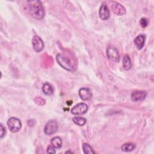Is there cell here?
<instances>
[{
	"instance_id": "1",
	"label": "cell",
	"mask_w": 154,
	"mask_h": 154,
	"mask_svg": "<svg viewBox=\"0 0 154 154\" xmlns=\"http://www.w3.org/2000/svg\"><path fill=\"white\" fill-rule=\"evenodd\" d=\"M26 9L29 15L36 20L42 19L45 15L44 7L40 1H26Z\"/></svg>"
},
{
	"instance_id": "2",
	"label": "cell",
	"mask_w": 154,
	"mask_h": 154,
	"mask_svg": "<svg viewBox=\"0 0 154 154\" xmlns=\"http://www.w3.org/2000/svg\"><path fill=\"white\" fill-rule=\"evenodd\" d=\"M56 60L61 67L68 71L73 72L76 68V63L71 58L64 54H58L56 56Z\"/></svg>"
},
{
	"instance_id": "3",
	"label": "cell",
	"mask_w": 154,
	"mask_h": 154,
	"mask_svg": "<svg viewBox=\"0 0 154 154\" xmlns=\"http://www.w3.org/2000/svg\"><path fill=\"white\" fill-rule=\"evenodd\" d=\"M7 123L10 131L13 133L17 132L22 128V123L20 120L16 117L10 118Z\"/></svg>"
},
{
	"instance_id": "4",
	"label": "cell",
	"mask_w": 154,
	"mask_h": 154,
	"mask_svg": "<svg viewBox=\"0 0 154 154\" xmlns=\"http://www.w3.org/2000/svg\"><path fill=\"white\" fill-rule=\"evenodd\" d=\"M58 128V123L56 120H51L46 123L44 128V132L46 135H52L55 134Z\"/></svg>"
},
{
	"instance_id": "5",
	"label": "cell",
	"mask_w": 154,
	"mask_h": 154,
	"mask_svg": "<svg viewBox=\"0 0 154 154\" xmlns=\"http://www.w3.org/2000/svg\"><path fill=\"white\" fill-rule=\"evenodd\" d=\"M109 3L112 11L116 15L123 16L126 13V9L120 3L114 1H109Z\"/></svg>"
},
{
	"instance_id": "6",
	"label": "cell",
	"mask_w": 154,
	"mask_h": 154,
	"mask_svg": "<svg viewBox=\"0 0 154 154\" xmlns=\"http://www.w3.org/2000/svg\"><path fill=\"white\" fill-rule=\"evenodd\" d=\"M106 55L109 60L114 62H119L120 60V56L117 49L112 46H109L106 49Z\"/></svg>"
},
{
	"instance_id": "7",
	"label": "cell",
	"mask_w": 154,
	"mask_h": 154,
	"mask_svg": "<svg viewBox=\"0 0 154 154\" xmlns=\"http://www.w3.org/2000/svg\"><path fill=\"white\" fill-rule=\"evenodd\" d=\"M88 106L85 103H79L75 105L71 109V112L74 115H82L87 112Z\"/></svg>"
},
{
	"instance_id": "8",
	"label": "cell",
	"mask_w": 154,
	"mask_h": 154,
	"mask_svg": "<svg viewBox=\"0 0 154 154\" xmlns=\"http://www.w3.org/2000/svg\"><path fill=\"white\" fill-rule=\"evenodd\" d=\"M99 17L102 20H107L110 16V11L108 7L105 2H103L100 7L99 11Z\"/></svg>"
},
{
	"instance_id": "9",
	"label": "cell",
	"mask_w": 154,
	"mask_h": 154,
	"mask_svg": "<svg viewBox=\"0 0 154 154\" xmlns=\"http://www.w3.org/2000/svg\"><path fill=\"white\" fill-rule=\"evenodd\" d=\"M32 44L35 51L41 52L44 48V43L42 38L38 35H34L32 39Z\"/></svg>"
},
{
	"instance_id": "10",
	"label": "cell",
	"mask_w": 154,
	"mask_h": 154,
	"mask_svg": "<svg viewBox=\"0 0 154 154\" xmlns=\"http://www.w3.org/2000/svg\"><path fill=\"white\" fill-rule=\"evenodd\" d=\"M147 96V93L144 90H135L131 94V100L133 102H140L144 100Z\"/></svg>"
},
{
	"instance_id": "11",
	"label": "cell",
	"mask_w": 154,
	"mask_h": 154,
	"mask_svg": "<svg viewBox=\"0 0 154 154\" xmlns=\"http://www.w3.org/2000/svg\"><path fill=\"white\" fill-rule=\"evenodd\" d=\"M79 96L82 100H88L91 97L92 94L88 88H81L79 90Z\"/></svg>"
},
{
	"instance_id": "12",
	"label": "cell",
	"mask_w": 154,
	"mask_h": 154,
	"mask_svg": "<svg viewBox=\"0 0 154 154\" xmlns=\"http://www.w3.org/2000/svg\"><path fill=\"white\" fill-rule=\"evenodd\" d=\"M145 38H146V37L143 34L138 35L135 38L134 40V43L136 48L138 50H141L143 48L145 43Z\"/></svg>"
},
{
	"instance_id": "13",
	"label": "cell",
	"mask_w": 154,
	"mask_h": 154,
	"mask_svg": "<svg viewBox=\"0 0 154 154\" xmlns=\"http://www.w3.org/2000/svg\"><path fill=\"white\" fill-rule=\"evenodd\" d=\"M123 67L125 70H129L131 68V60L127 54L124 55L123 59Z\"/></svg>"
},
{
	"instance_id": "14",
	"label": "cell",
	"mask_w": 154,
	"mask_h": 154,
	"mask_svg": "<svg viewBox=\"0 0 154 154\" xmlns=\"http://www.w3.org/2000/svg\"><path fill=\"white\" fill-rule=\"evenodd\" d=\"M42 91L46 95H51L54 93V88L51 84L48 82H46L43 85Z\"/></svg>"
},
{
	"instance_id": "15",
	"label": "cell",
	"mask_w": 154,
	"mask_h": 154,
	"mask_svg": "<svg viewBox=\"0 0 154 154\" xmlns=\"http://www.w3.org/2000/svg\"><path fill=\"white\" fill-rule=\"evenodd\" d=\"M51 145L55 149H60L62 146V140L59 137H55L51 139Z\"/></svg>"
},
{
	"instance_id": "16",
	"label": "cell",
	"mask_w": 154,
	"mask_h": 154,
	"mask_svg": "<svg viewBox=\"0 0 154 154\" xmlns=\"http://www.w3.org/2000/svg\"><path fill=\"white\" fill-rule=\"evenodd\" d=\"M135 147H136V145L134 143H127L122 146L121 149L123 152H128L132 151L134 149H135Z\"/></svg>"
},
{
	"instance_id": "17",
	"label": "cell",
	"mask_w": 154,
	"mask_h": 154,
	"mask_svg": "<svg viewBox=\"0 0 154 154\" xmlns=\"http://www.w3.org/2000/svg\"><path fill=\"white\" fill-rule=\"evenodd\" d=\"M72 120L75 124L79 126H83L87 122V119L85 117H81V116L74 117L72 118Z\"/></svg>"
},
{
	"instance_id": "18",
	"label": "cell",
	"mask_w": 154,
	"mask_h": 154,
	"mask_svg": "<svg viewBox=\"0 0 154 154\" xmlns=\"http://www.w3.org/2000/svg\"><path fill=\"white\" fill-rule=\"evenodd\" d=\"M82 148L83 150V152L85 154H92L95 153V152L93 151L91 147L87 143H83L82 145Z\"/></svg>"
},
{
	"instance_id": "19",
	"label": "cell",
	"mask_w": 154,
	"mask_h": 154,
	"mask_svg": "<svg viewBox=\"0 0 154 154\" xmlns=\"http://www.w3.org/2000/svg\"><path fill=\"white\" fill-rule=\"evenodd\" d=\"M140 23L143 28H146L148 25V20L146 17H142L140 20Z\"/></svg>"
},
{
	"instance_id": "20",
	"label": "cell",
	"mask_w": 154,
	"mask_h": 154,
	"mask_svg": "<svg viewBox=\"0 0 154 154\" xmlns=\"http://www.w3.org/2000/svg\"><path fill=\"white\" fill-rule=\"evenodd\" d=\"M0 128H1V135H0V137H1V138H2L5 136V135L6 129H5V128L3 126V125L2 123H1V125H0Z\"/></svg>"
},
{
	"instance_id": "21",
	"label": "cell",
	"mask_w": 154,
	"mask_h": 154,
	"mask_svg": "<svg viewBox=\"0 0 154 154\" xmlns=\"http://www.w3.org/2000/svg\"><path fill=\"white\" fill-rule=\"evenodd\" d=\"M47 153H51V154H54L56 153V151L55 150V148L51 145V146H49L47 147V150H46Z\"/></svg>"
},
{
	"instance_id": "22",
	"label": "cell",
	"mask_w": 154,
	"mask_h": 154,
	"mask_svg": "<svg viewBox=\"0 0 154 154\" xmlns=\"http://www.w3.org/2000/svg\"><path fill=\"white\" fill-rule=\"evenodd\" d=\"M65 153H72V152H70V151H67V152H66Z\"/></svg>"
}]
</instances>
